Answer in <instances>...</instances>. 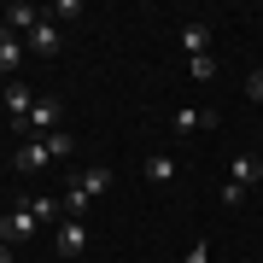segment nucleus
Segmentation results:
<instances>
[{
	"instance_id": "nucleus-7",
	"label": "nucleus",
	"mask_w": 263,
	"mask_h": 263,
	"mask_svg": "<svg viewBox=\"0 0 263 263\" xmlns=\"http://www.w3.org/2000/svg\"><path fill=\"white\" fill-rule=\"evenodd\" d=\"M70 181H76V187H82L88 199H100L105 187H111V170H105V164H88V170H82V176H70Z\"/></svg>"
},
{
	"instance_id": "nucleus-20",
	"label": "nucleus",
	"mask_w": 263,
	"mask_h": 263,
	"mask_svg": "<svg viewBox=\"0 0 263 263\" xmlns=\"http://www.w3.org/2000/svg\"><path fill=\"white\" fill-rule=\"evenodd\" d=\"M0 88H6V76H0Z\"/></svg>"
},
{
	"instance_id": "nucleus-5",
	"label": "nucleus",
	"mask_w": 263,
	"mask_h": 263,
	"mask_svg": "<svg viewBox=\"0 0 263 263\" xmlns=\"http://www.w3.org/2000/svg\"><path fill=\"white\" fill-rule=\"evenodd\" d=\"M41 18H47V12H41L35 0H12V6H6V29H12V35H29Z\"/></svg>"
},
{
	"instance_id": "nucleus-18",
	"label": "nucleus",
	"mask_w": 263,
	"mask_h": 263,
	"mask_svg": "<svg viewBox=\"0 0 263 263\" xmlns=\"http://www.w3.org/2000/svg\"><path fill=\"white\" fill-rule=\"evenodd\" d=\"M181 263H211V246H205V240H193V246H187V257H181Z\"/></svg>"
},
{
	"instance_id": "nucleus-3",
	"label": "nucleus",
	"mask_w": 263,
	"mask_h": 263,
	"mask_svg": "<svg viewBox=\"0 0 263 263\" xmlns=\"http://www.w3.org/2000/svg\"><path fill=\"white\" fill-rule=\"evenodd\" d=\"M53 252H59V257H82V252H88V222L65 216V222H59V234H53Z\"/></svg>"
},
{
	"instance_id": "nucleus-6",
	"label": "nucleus",
	"mask_w": 263,
	"mask_h": 263,
	"mask_svg": "<svg viewBox=\"0 0 263 263\" xmlns=\"http://www.w3.org/2000/svg\"><path fill=\"white\" fill-rule=\"evenodd\" d=\"M170 123H176V135H199V129H216V111H205V105H181Z\"/></svg>"
},
{
	"instance_id": "nucleus-22",
	"label": "nucleus",
	"mask_w": 263,
	"mask_h": 263,
	"mask_svg": "<svg viewBox=\"0 0 263 263\" xmlns=\"http://www.w3.org/2000/svg\"><path fill=\"white\" fill-rule=\"evenodd\" d=\"M257 70H263V65H257Z\"/></svg>"
},
{
	"instance_id": "nucleus-13",
	"label": "nucleus",
	"mask_w": 263,
	"mask_h": 263,
	"mask_svg": "<svg viewBox=\"0 0 263 263\" xmlns=\"http://www.w3.org/2000/svg\"><path fill=\"white\" fill-rule=\"evenodd\" d=\"M146 181H152V187L176 181V158H164V152H158V158H146Z\"/></svg>"
},
{
	"instance_id": "nucleus-21",
	"label": "nucleus",
	"mask_w": 263,
	"mask_h": 263,
	"mask_svg": "<svg viewBox=\"0 0 263 263\" xmlns=\"http://www.w3.org/2000/svg\"><path fill=\"white\" fill-rule=\"evenodd\" d=\"M0 246H6V234H0Z\"/></svg>"
},
{
	"instance_id": "nucleus-8",
	"label": "nucleus",
	"mask_w": 263,
	"mask_h": 263,
	"mask_svg": "<svg viewBox=\"0 0 263 263\" xmlns=\"http://www.w3.org/2000/svg\"><path fill=\"white\" fill-rule=\"evenodd\" d=\"M181 47H187V59H199V53H211V24H181Z\"/></svg>"
},
{
	"instance_id": "nucleus-17",
	"label": "nucleus",
	"mask_w": 263,
	"mask_h": 263,
	"mask_svg": "<svg viewBox=\"0 0 263 263\" xmlns=\"http://www.w3.org/2000/svg\"><path fill=\"white\" fill-rule=\"evenodd\" d=\"M29 211H35V216H41V222H53V216H59V211H65V205H59V199H29Z\"/></svg>"
},
{
	"instance_id": "nucleus-4",
	"label": "nucleus",
	"mask_w": 263,
	"mask_h": 263,
	"mask_svg": "<svg viewBox=\"0 0 263 263\" xmlns=\"http://www.w3.org/2000/svg\"><path fill=\"white\" fill-rule=\"evenodd\" d=\"M24 47H29V53H41V59H53L59 47H65V35H59V24H53V18H41V24L24 35Z\"/></svg>"
},
{
	"instance_id": "nucleus-9",
	"label": "nucleus",
	"mask_w": 263,
	"mask_h": 263,
	"mask_svg": "<svg viewBox=\"0 0 263 263\" xmlns=\"http://www.w3.org/2000/svg\"><path fill=\"white\" fill-rule=\"evenodd\" d=\"M12 164H18V170H47V164H53V152H47V141H24Z\"/></svg>"
},
{
	"instance_id": "nucleus-11",
	"label": "nucleus",
	"mask_w": 263,
	"mask_h": 263,
	"mask_svg": "<svg viewBox=\"0 0 263 263\" xmlns=\"http://www.w3.org/2000/svg\"><path fill=\"white\" fill-rule=\"evenodd\" d=\"M24 53H29V47H24V35H6V41H0V76L18 70V65H24Z\"/></svg>"
},
{
	"instance_id": "nucleus-19",
	"label": "nucleus",
	"mask_w": 263,
	"mask_h": 263,
	"mask_svg": "<svg viewBox=\"0 0 263 263\" xmlns=\"http://www.w3.org/2000/svg\"><path fill=\"white\" fill-rule=\"evenodd\" d=\"M246 94H252V100L263 105V70H252V76H246Z\"/></svg>"
},
{
	"instance_id": "nucleus-14",
	"label": "nucleus",
	"mask_w": 263,
	"mask_h": 263,
	"mask_svg": "<svg viewBox=\"0 0 263 263\" xmlns=\"http://www.w3.org/2000/svg\"><path fill=\"white\" fill-rule=\"evenodd\" d=\"M59 205H65V216H76V222H82V216H88V205H94V199H88L82 187H76V181H70V187H65V199H59Z\"/></svg>"
},
{
	"instance_id": "nucleus-15",
	"label": "nucleus",
	"mask_w": 263,
	"mask_h": 263,
	"mask_svg": "<svg viewBox=\"0 0 263 263\" xmlns=\"http://www.w3.org/2000/svg\"><path fill=\"white\" fill-rule=\"evenodd\" d=\"M41 141H47V152H53V158H70V152H76V141H70L65 129H53V135H41Z\"/></svg>"
},
{
	"instance_id": "nucleus-16",
	"label": "nucleus",
	"mask_w": 263,
	"mask_h": 263,
	"mask_svg": "<svg viewBox=\"0 0 263 263\" xmlns=\"http://www.w3.org/2000/svg\"><path fill=\"white\" fill-rule=\"evenodd\" d=\"M187 76H193V82H211V76H216V59H211V53L187 59Z\"/></svg>"
},
{
	"instance_id": "nucleus-1",
	"label": "nucleus",
	"mask_w": 263,
	"mask_h": 263,
	"mask_svg": "<svg viewBox=\"0 0 263 263\" xmlns=\"http://www.w3.org/2000/svg\"><path fill=\"white\" fill-rule=\"evenodd\" d=\"M59 117H65V111H59V100H47V94H41L35 105H29V117H18L12 129H18V135H29V141H41V135H53V129H59Z\"/></svg>"
},
{
	"instance_id": "nucleus-12",
	"label": "nucleus",
	"mask_w": 263,
	"mask_h": 263,
	"mask_svg": "<svg viewBox=\"0 0 263 263\" xmlns=\"http://www.w3.org/2000/svg\"><path fill=\"white\" fill-rule=\"evenodd\" d=\"M228 181H240V187L252 193L257 181H263V164H257V158H234V176H228Z\"/></svg>"
},
{
	"instance_id": "nucleus-10",
	"label": "nucleus",
	"mask_w": 263,
	"mask_h": 263,
	"mask_svg": "<svg viewBox=\"0 0 263 263\" xmlns=\"http://www.w3.org/2000/svg\"><path fill=\"white\" fill-rule=\"evenodd\" d=\"M0 100H6L12 123H18V117H29V105H35V100H29V88H24V82H6V88H0Z\"/></svg>"
},
{
	"instance_id": "nucleus-2",
	"label": "nucleus",
	"mask_w": 263,
	"mask_h": 263,
	"mask_svg": "<svg viewBox=\"0 0 263 263\" xmlns=\"http://www.w3.org/2000/svg\"><path fill=\"white\" fill-rule=\"evenodd\" d=\"M0 234H6V246L35 240V234H41V216L29 211V199H24V211H6V216H0Z\"/></svg>"
}]
</instances>
